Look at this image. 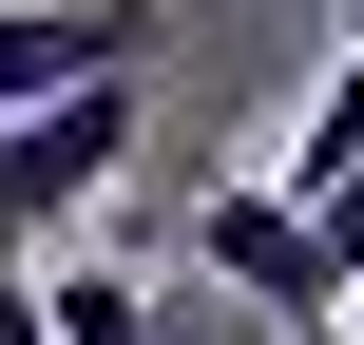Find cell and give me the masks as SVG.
I'll list each match as a JSON object with an SVG mask.
<instances>
[{"label": "cell", "instance_id": "cell-1", "mask_svg": "<svg viewBox=\"0 0 364 345\" xmlns=\"http://www.w3.org/2000/svg\"><path fill=\"white\" fill-rule=\"evenodd\" d=\"M173 269H192V288H230L269 345H326V327H346V269H326V230H307L269 173H211V192H192V230H173Z\"/></svg>", "mask_w": 364, "mask_h": 345}, {"label": "cell", "instance_id": "cell-2", "mask_svg": "<svg viewBox=\"0 0 364 345\" xmlns=\"http://www.w3.org/2000/svg\"><path fill=\"white\" fill-rule=\"evenodd\" d=\"M115 173H134V77H77V96L0 115V269H38Z\"/></svg>", "mask_w": 364, "mask_h": 345}, {"label": "cell", "instance_id": "cell-3", "mask_svg": "<svg viewBox=\"0 0 364 345\" xmlns=\"http://www.w3.org/2000/svg\"><path fill=\"white\" fill-rule=\"evenodd\" d=\"M173 38V0H0V115L77 96V77H134Z\"/></svg>", "mask_w": 364, "mask_h": 345}, {"label": "cell", "instance_id": "cell-4", "mask_svg": "<svg viewBox=\"0 0 364 345\" xmlns=\"http://www.w3.org/2000/svg\"><path fill=\"white\" fill-rule=\"evenodd\" d=\"M346 173H364V58H326V96L288 115V154H269V192H288V211H326Z\"/></svg>", "mask_w": 364, "mask_h": 345}, {"label": "cell", "instance_id": "cell-5", "mask_svg": "<svg viewBox=\"0 0 364 345\" xmlns=\"http://www.w3.org/2000/svg\"><path fill=\"white\" fill-rule=\"evenodd\" d=\"M38 327L58 345H173V307H154L134 269H77V250H58V269H38Z\"/></svg>", "mask_w": 364, "mask_h": 345}, {"label": "cell", "instance_id": "cell-6", "mask_svg": "<svg viewBox=\"0 0 364 345\" xmlns=\"http://www.w3.org/2000/svg\"><path fill=\"white\" fill-rule=\"evenodd\" d=\"M307 230H326V269H346V307H364V173L326 192V211H307Z\"/></svg>", "mask_w": 364, "mask_h": 345}, {"label": "cell", "instance_id": "cell-7", "mask_svg": "<svg viewBox=\"0 0 364 345\" xmlns=\"http://www.w3.org/2000/svg\"><path fill=\"white\" fill-rule=\"evenodd\" d=\"M0 345H58V327H38V269H0Z\"/></svg>", "mask_w": 364, "mask_h": 345}, {"label": "cell", "instance_id": "cell-8", "mask_svg": "<svg viewBox=\"0 0 364 345\" xmlns=\"http://www.w3.org/2000/svg\"><path fill=\"white\" fill-rule=\"evenodd\" d=\"M346 58H364V0H346Z\"/></svg>", "mask_w": 364, "mask_h": 345}]
</instances>
